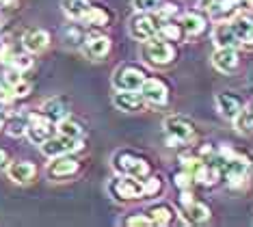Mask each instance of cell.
<instances>
[{
    "label": "cell",
    "mask_w": 253,
    "mask_h": 227,
    "mask_svg": "<svg viewBox=\"0 0 253 227\" xmlns=\"http://www.w3.org/2000/svg\"><path fill=\"white\" fill-rule=\"evenodd\" d=\"M163 24L158 15L154 13H139L130 20V35L136 42H149V39L158 37V28Z\"/></svg>",
    "instance_id": "cell-7"
},
{
    "label": "cell",
    "mask_w": 253,
    "mask_h": 227,
    "mask_svg": "<svg viewBox=\"0 0 253 227\" xmlns=\"http://www.w3.org/2000/svg\"><path fill=\"white\" fill-rule=\"evenodd\" d=\"M124 225H128V227H149L154 223H152V219H149V214L145 212V214H132V217H126Z\"/></svg>",
    "instance_id": "cell-35"
},
{
    "label": "cell",
    "mask_w": 253,
    "mask_h": 227,
    "mask_svg": "<svg viewBox=\"0 0 253 227\" xmlns=\"http://www.w3.org/2000/svg\"><path fill=\"white\" fill-rule=\"evenodd\" d=\"M221 169H223V178L227 180L229 186H240L249 176V169H251V160L247 158L245 154L236 151L232 158L223 160L221 162Z\"/></svg>",
    "instance_id": "cell-6"
},
{
    "label": "cell",
    "mask_w": 253,
    "mask_h": 227,
    "mask_svg": "<svg viewBox=\"0 0 253 227\" xmlns=\"http://www.w3.org/2000/svg\"><path fill=\"white\" fill-rule=\"evenodd\" d=\"M229 26L234 28L236 37L240 39V45H253V20L247 15L236 13L232 20H227Z\"/></svg>",
    "instance_id": "cell-20"
},
{
    "label": "cell",
    "mask_w": 253,
    "mask_h": 227,
    "mask_svg": "<svg viewBox=\"0 0 253 227\" xmlns=\"http://www.w3.org/2000/svg\"><path fill=\"white\" fill-rule=\"evenodd\" d=\"M83 52L93 61H102L111 52V37L102 33H89L83 39Z\"/></svg>",
    "instance_id": "cell-13"
},
{
    "label": "cell",
    "mask_w": 253,
    "mask_h": 227,
    "mask_svg": "<svg viewBox=\"0 0 253 227\" xmlns=\"http://www.w3.org/2000/svg\"><path fill=\"white\" fill-rule=\"evenodd\" d=\"M177 11H180V9H177L175 2H163V4L158 7V17H160L163 22H167V20H171V17H173Z\"/></svg>",
    "instance_id": "cell-37"
},
{
    "label": "cell",
    "mask_w": 253,
    "mask_h": 227,
    "mask_svg": "<svg viewBox=\"0 0 253 227\" xmlns=\"http://www.w3.org/2000/svg\"><path fill=\"white\" fill-rule=\"evenodd\" d=\"M158 37L175 44V42H180V39L184 37V31H182L180 24H173L171 20H167V22H163V24H160V28H158Z\"/></svg>",
    "instance_id": "cell-29"
},
{
    "label": "cell",
    "mask_w": 253,
    "mask_h": 227,
    "mask_svg": "<svg viewBox=\"0 0 253 227\" xmlns=\"http://www.w3.org/2000/svg\"><path fill=\"white\" fill-rule=\"evenodd\" d=\"M18 2H20V0H0V7H9V9H13V7H18Z\"/></svg>",
    "instance_id": "cell-42"
},
{
    "label": "cell",
    "mask_w": 253,
    "mask_h": 227,
    "mask_svg": "<svg viewBox=\"0 0 253 227\" xmlns=\"http://www.w3.org/2000/svg\"><path fill=\"white\" fill-rule=\"evenodd\" d=\"M9 54H11V44H9V39H7V37H0V61L9 59Z\"/></svg>",
    "instance_id": "cell-40"
},
{
    "label": "cell",
    "mask_w": 253,
    "mask_h": 227,
    "mask_svg": "<svg viewBox=\"0 0 253 227\" xmlns=\"http://www.w3.org/2000/svg\"><path fill=\"white\" fill-rule=\"evenodd\" d=\"M177 203H180V210H182V217L193 225H201L210 219V206L199 199H195L191 195V190H182L180 197H177Z\"/></svg>",
    "instance_id": "cell-5"
},
{
    "label": "cell",
    "mask_w": 253,
    "mask_h": 227,
    "mask_svg": "<svg viewBox=\"0 0 253 227\" xmlns=\"http://www.w3.org/2000/svg\"><path fill=\"white\" fill-rule=\"evenodd\" d=\"M243 4L245 7H249V9H253V0H243Z\"/></svg>",
    "instance_id": "cell-43"
},
{
    "label": "cell",
    "mask_w": 253,
    "mask_h": 227,
    "mask_svg": "<svg viewBox=\"0 0 253 227\" xmlns=\"http://www.w3.org/2000/svg\"><path fill=\"white\" fill-rule=\"evenodd\" d=\"M65 39H67L70 44H74V45H80L84 37H83V33H80L78 26H67V28H65Z\"/></svg>",
    "instance_id": "cell-39"
},
{
    "label": "cell",
    "mask_w": 253,
    "mask_h": 227,
    "mask_svg": "<svg viewBox=\"0 0 253 227\" xmlns=\"http://www.w3.org/2000/svg\"><path fill=\"white\" fill-rule=\"evenodd\" d=\"M80 22H84V24L89 26H108L111 24V11H108L106 7H93L91 4V9L84 13V17Z\"/></svg>",
    "instance_id": "cell-26"
},
{
    "label": "cell",
    "mask_w": 253,
    "mask_h": 227,
    "mask_svg": "<svg viewBox=\"0 0 253 227\" xmlns=\"http://www.w3.org/2000/svg\"><path fill=\"white\" fill-rule=\"evenodd\" d=\"M143 186H145V197H158L163 193V180L160 178H154V176H147L143 180Z\"/></svg>",
    "instance_id": "cell-32"
},
{
    "label": "cell",
    "mask_w": 253,
    "mask_h": 227,
    "mask_svg": "<svg viewBox=\"0 0 253 227\" xmlns=\"http://www.w3.org/2000/svg\"><path fill=\"white\" fill-rule=\"evenodd\" d=\"M56 132L67 138H83L84 136V126L80 121L72 117H63L61 121H56Z\"/></svg>",
    "instance_id": "cell-25"
},
{
    "label": "cell",
    "mask_w": 253,
    "mask_h": 227,
    "mask_svg": "<svg viewBox=\"0 0 253 227\" xmlns=\"http://www.w3.org/2000/svg\"><path fill=\"white\" fill-rule=\"evenodd\" d=\"M141 56H143V61L152 67H167L177 59V48L173 45V42L154 37V39H149V42H143Z\"/></svg>",
    "instance_id": "cell-1"
},
{
    "label": "cell",
    "mask_w": 253,
    "mask_h": 227,
    "mask_svg": "<svg viewBox=\"0 0 253 227\" xmlns=\"http://www.w3.org/2000/svg\"><path fill=\"white\" fill-rule=\"evenodd\" d=\"M61 9L72 20H83L84 13L91 9V2L89 0H61Z\"/></svg>",
    "instance_id": "cell-27"
},
{
    "label": "cell",
    "mask_w": 253,
    "mask_h": 227,
    "mask_svg": "<svg viewBox=\"0 0 253 227\" xmlns=\"http://www.w3.org/2000/svg\"><path fill=\"white\" fill-rule=\"evenodd\" d=\"M11 165V160H9V154L4 151L2 147H0V173L2 171H7V167Z\"/></svg>",
    "instance_id": "cell-41"
},
{
    "label": "cell",
    "mask_w": 253,
    "mask_h": 227,
    "mask_svg": "<svg viewBox=\"0 0 253 227\" xmlns=\"http://www.w3.org/2000/svg\"><path fill=\"white\" fill-rule=\"evenodd\" d=\"M212 65L223 74H232L240 65L238 48H216L212 52Z\"/></svg>",
    "instance_id": "cell-15"
},
{
    "label": "cell",
    "mask_w": 253,
    "mask_h": 227,
    "mask_svg": "<svg viewBox=\"0 0 253 227\" xmlns=\"http://www.w3.org/2000/svg\"><path fill=\"white\" fill-rule=\"evenodd\" d=\"M7 176L15 184H31L37 176V167L31 160H18L7 167Z\"/></svg>",
    "instance_id": "cell-19"
},
{
    "label": "cell",
    "mask_w": 253,
    "mask_h": 227,
    "mask_svg": "<svg viewBox=\"0 0 253 227\" xmlns=\"http://www.w3.org/2000/svg\"><path fill=\"white\" fill-rule=\"evenodd\" d=\"M216 106H218V110H221L223 117L234 119L236 115L245 108V100L238 95V93L221 91V93H216Z\"/></svg>",
    "instance_id": "cell-16"
},
{
    "label": "cell",
    "mask_w": 253,
    "mask_h": 227,
    "mask_svg": "<svg viewBox=\"0 0 253 227\" xmlns=\"http://www.w3.org/2000/svg\"><path fill=\"white\" fill-rule=\"evenodd\" d=\"M80 171V162L76 158H70V154L65 156H56L52 158V162L48 165L45 173H48L50 180H65V178H72Z\"/></svg>",
    "instance_id": "cell-14"
},
{
    "label": "cell",
    "mask_w": 253,
    "mask_h": 227,
    "mask_svg": "<svg viewBox=\"0 0 253 227\" xmlns=\"http://www.w3.org/2000/svg\"><path fill=\"white\" fill-rule=\"evenodd\" d=\"M232 121H234L236 130H238L240 135H253V115H251L249 108H243Z\"/></svg>",
    "instance_id": "cell-30"
},
{
    "label": "cell",
    "mask_w": 253,
    "mask_h": 227,
    "mask_svg": "<svg viewBox=\"0 0 253 227\" xmlns=\"http://www.w3.org/2000/svg\"><path fill=\"white\" fill-rule=\"evenodd\" d=\"M199 7L208 11V15L216 22H227L238 13L243 0H199Z\"/></svg>",
    "instance_id": "cell-9"
},
{
    "label": "cell",
    "mask_w": 253,
    "mask_h": 227,
    "mask_svg": "<svg viewBox=\"0 0 253 227\" xmlns=\"http://www.w3.org/2000/svg\"><path fill=\"white\" fill-rule=\"evenodd\" d=\"M15 100V95H13V87H11L7 80H0V104H9V102H13Z\"/></svg>",
    "instance_id": "cell-38"
},
{
    "label": "cell",
    "mask_w": 253,
    "mask_h": 227,
    "mask_svg": "<svg viewBox=\"0 0 253 227\" xmlns=\"http://www.w3.org/2000/svg\"><path fill=\"white\" fill-rule=\"evenodd\" d=\"M22 45H24L26 52L31 54H37V52H43L50 45V33L43 31V28H31L22 35Z\"/></svg>",
    "instance_id": "cell-18"
},
{
    "label": "cell",
    "mask_w": 253,
    "mask_h": 227,
    "mask_svg": "<svg viewBox=\"0 0 253 227\" xmlns=\"http://www.w3.org/2000/svg\"><path fill=\"white\" fill-rule=\"evenodd\" d=\"M54 121H50L45 115L39 113H28V128H26V136L31 138L35 145H42L45 138H50L54 135Z\"/></svg>",
    "instance_id": "cell-10"
},
{
    "label": "cell",
    "mask_w": 253,
    "mask_h": 227,
    "mask_svg": "<svg viewBox=\"0 0 253 227\" xmlns=\"http://www.w3.org/2000/svg\"><path fill=\"white\" fill-rule=\"evenodd\" d=\"M9 67L18 69V72L24 74L26 69L33 67V59H31V52H15V54H9Z\"/></svg>",
    "instance_id": "cell-31"
},
{
    "label": "cell",
    "mask_w": 253,
    "mask_h": 227,
    "mask_svg": "<svg viewBox=\"0 0 253 227\" xmlns=\"http://www.w3.org/2000/svg\"><path fill=\"white\" fill-rule=\"evenodd\" d=\"M180 26L184 35H188V37H197V35H201L208 28V20H206L201 13H197V11H188V13H184L180 17Z\"/></svg>",
    "instance_id": "cell-22"
},
{
    "label": "cell",
    "mask_w": 253,
    "mask_h": 227,
    "mask_svg": "<svg viewBox=\"0 0 253 227\" xmlns=\"http://www.w3.org/2000/svg\"><path fill=\"white\" fill-rule=\"evenodd\" d=\"M165 132L169 136H173L175 141H180V145L193 141L195 136V124L184 115H169L165 119Z\"/></svg>",
    "instance_id": "cell-11"
},
{
    "label": "cell",
    "mask_w": 253,
    "mask_h": 227,
    "mask_svg": "<svg viewBox=\"0 0 253 227\" xmlns=\"http://www.w3.org/2000/svg\"><path fill=\"white\" fill-rule=\"evenodd\" d=\"M249 110H251V115H253V102L249 104Z\"/></svg>",
    "instance_id": "cell-44"
},
{
    "label": "cell",
    "mask_w": 253,
    "mask_h": 227,
    "mask_svg": "<svg viewBox=\"0 0 253 227\" xmlns=\"http://www.w3.org/2000/svg\"><path fill=\"white\" fill-rule=\"evenodd\" d=\"M108 193L117 201H134V199L145 197V186H143V180H136L132 176H119L111 180Z\"/></svg>",
    "instance_id": "cell-4"
},
{
    "label": "cell",
    "mask_w": 253,
    "mask_h": 227,
    "mask_svg": "<svg viewBox=\"0 0 253 227\" xmlns=\"http://www.w3.org/2000/svg\"><path fill=\"white\" fill-rule=\"evenodd\" d=\"M139 93L143 95V100L154 104V106H165L169 102V87H167L160 78H145V83L141 85Z\"/></svg>",
    "instance_id": "cell-12"
},
{
    "label": "cell",
    "mask_w": 253,
    "mask_h": 227,
    "mask_svg": "<svg viewBox=\"0 0 253 227\" xmlns=\"http://www.w3.org/2000/svg\"><path fill=\"white\" fill-rule=\"evenodd\" d=\"M147 78V69L139 63H122L113 72V87L117 91H139Z\"/></svg>",
    "instance_id": "cell-3"
},
{
    "label": "cell",
    "mask_w": 253,
    "mask_h": 227,
    "mask_svg": "<svg viewBox=\"0 0 253 227\" xmlns=\"http://www.w3.org/2000/svg\"><path fill=\"white\" fill-rule=\"evenodd\" d=\"M42 147V154L48 156V158H56V156H65V154H74V151L83 149V138H67L63 135H52L50 138L39 145Z\"/></svg>",
    "instance_id": "cell-8"
},
{
    "label": "cell",
    "mask_w": 253,
    "mask_h": 227,
    "mask_svg": "<svg viewBox=\"0 0 253 227\" xmlns=\"http://www.w3.org/2000/svg\"><path fill=\"white\" fill-rule=\"evenodd\" d=\"M11 87H13V95L15 97H28L31 95V91H33V85L28 83L26 78H20L18 83H13Z\"/></svg>",
    "instance_id": "cell-36"
},
{
    "label": "cell",
    "mask_w": 253,
    "mask_h": 227,
    "mask_svg": "<svg viewBox=\"0 0 253 227\" xmlns=\"http://www.w3.org/2000/svg\"><path fill=\"white\" fill-rule=\"evenodd\" d=\"M113 104L124 113H141L145 100L139 91H117L113 95Z\"/></svg>",
    "instance_id": "cell-17"
},
{
    "label": "cell",
    "mask_w": 253,
    "mask_h": 227,
    "mask_svg": "<svg viewBox=\"0 0 253 227\" xmlns=\"http://www.w3.org/2000/svg\"><path fill=\"white\" fill-rule=\"evenodd\" d=\"M147 214H149V219H152V223L154 225H160V227H167V225H171L175 221L173 206H169V203H165V201L149 206L147 208Z\"/></svg>",
    "instance_id": "cell-23"
},
{
    "label": "cell",
    "mask_w": 253,
    "mask_h": 227,
    "mask_svg": "<svg viewBox=\"0 0 253 227\" xmlns=\"http://www.w3.org/2000/svg\"><path fill=\"white\" fill-rule=\"evenodd\" d=\"M42 113L48 117L50 121H61L63 117H67V100L65 97H61V95H56V97H50V100H45L42 104Z\"/></svg>",
    "instance_id": "cell-24"
},
{
    "label": "cell",
    "mask_w": 253,
    "mask_h": 227,
    "mask_svg": "<svg viewBox=\"0 0 253 227\" xmlns=\"http://www.w3.org/2000/svg\"><path fill=\"white\" fill-rule=\"evenodd\" d=\"M212 42H214L218 48H240V39L236 37L229 22H218L216 28L212 31Z\"/></svg>",
    "instance_id": "cell-21"
},
{
    "label": "cell",
    "mask_w": 253,
    "mask_h": 227,
    "mask_svg": "<svg viewBox=\"0 0 253 227\" xmlns=\"http://www.w3.org/2000/svg\"><path fill=\"white\" fill-rule=\"evenodd\" d=\"M193 182H195L193 176H191L188 171H184V169H182V171H177L175 176H173V184H175L180 190H191Z\"/></svg>",
    "instance_id": "cell-34"
},
{
    "label": "cell",
    "mask_w": 253,
    "mask_h": 227,
    "mask_svg": "<svg viewBox=\"0 0 253 227\" xmlns=\"http://www.w3.org/2000/svg\"><path fill=\"white\" fill-rule=\"evenodd\" d=\"M113 167L117 169L122 176H132L136 180H145L152 173V165L145 156L136 154L130 149H122L113 156Z\"/></svg>",
    "instance_id": "cell-2"
},
{
    "label": "cell",
    "mask_w": 253,
    "mask_h": 227,
    "mask_svg": "<svg viewBox=\"0 0 253 227\" xmlns=\"http://www.w3.org/2000/svg\"><path fill=\"white\" fill-rule=\"evenodd\" d=\"M28 128V115H13V117L4 119V130L9 136H24Z\"/></svg>",
    "instance_id": "cell-28"
},
{
    "label": "cell",
    "mask_w": 253,
    "mask_h": 227,
    "mask_svg": "<svg viewBox=\"0 0 253 227\" xmlns=\"http://www.w3.org/2000/svg\"><path fill=\"white\" fill-rule=\"evenodd\" d=\"M132 4H134V9L139 13H154L163 4V0H132Z\"/></svg>",
    "instance_id": "cell-33"
}]
</instances>
